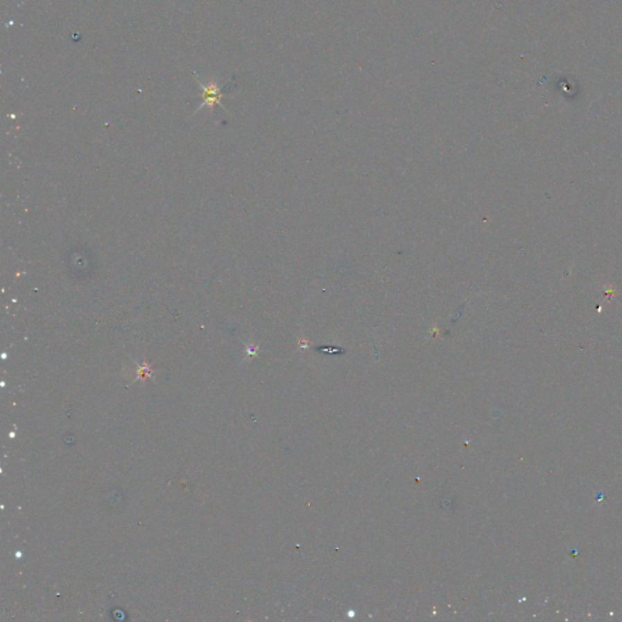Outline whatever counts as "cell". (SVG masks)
I'll return each mask as SVG.
<instances>
[{
  "instance_id": "6da1fadb",
  "label": "cell",
  "mask_w": 622,
  "mask_h": 622,
  "mask_svg": "<svg viewBox=\"0 0 622 622\" xmlns=\"http://www.w3.org/2000/svg\"><path fill=\"white\" fill-rule=\"evenodd\" d=\"M196 74V82L200 85L202 90V101L201 106L197 108L196 113L201 111L202 108H209V111H213V108L216 105H219L223 110H226L225 106L221 103V100L225 98V94L221 90L219 79H211L208 82H202L198 74Z\"/></svg>"
}]
</instances>
